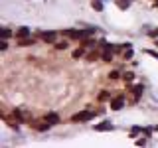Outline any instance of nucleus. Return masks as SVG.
<instances>
[{"label":"nucleus","instance_id":"obj_4","mask_svg":"<svg viewBox=\"0 0 158 148\" xmlns=\"http://www.w3.org/2000/svg\"><path fill=\"white\" fill-rule=\"evenodd\" d=\"M28 36H32V30H30L28 26H22V28H18L16 32H14V38H16V39H24Z\"/></svg>","mask_w":158,"mask_h":148},{"label":"nucleus","instance_id":"obj_23","mask_svg":"<svg viewBox=\"0 0 158 148\" xmlns=\"http://www.w3.org/2000/svg\"><path fill=\"white\" fill-rule=\"evenodd\" d=\"M154 43H156V47H158V39H156V42H154Z\"/></svg>","mask_w":158,"mask_h":148},{"label":"nucleus","instance_id":"obj_1","mask_svg":"<svg viewBox=\"0 0 158 148\" xmlns=\"http://www.w3.org/2000/svg\"><path fill=\"white\" fill-rule=\"evenodd\" d=\"M97 115V111H79L71 117V122H87V121H93Z\"/></svg>","mask_w":158,"mask_h":148},{"label":"nucleus","instance_id":"obj_11","mask_svg":"<svg viewBox=\"0 0 158 148\" xmlns=\"http://www.w3.org/2000/svg\"><path fill=\"white\" fill-rule=\"evenodd\" d=\"M34 43H38L34 36H28V38H24V39H18V46H34Z\"/></svg>","mask_w":158,"mask_h":148},{"label":"nucleus","instance_id":"obj_5","mask_svg":"<svg viewBox=\"0 0 158 148\" xmlns=\"http://www.w3.org/2000/svg\"><path fill=\"white\" fill-rule=\"evenodd\" d=\"M44 121H48L49 122V125H57V122L59 121H61V118H59V115H57V113H46V115H44Z\"/></svg>","mask_w":158,"mask_h":148},{"label":"nucleus","instance_id":"obj_17","mask_svg":"<svg viewBox=\"0 0 158 148\" xmlns=\"http://www.w3.org/2000/svg\"><path fill=\"white\" fill-rule=\"evenodd\" d=\"M93 8H95L97 12H101V10H103V4L99 2V0H93Z\"/></svg>","mask_w":158,"mask_h":148},{"label":"nucleus","instance_id":"obj_18","mask_svg":"<svg viewBox=\"0 0 158 148\" xmlns=\"http://www.w3.org/2000/svg\"><path fill=\"white\" fill-rule=\"evenodd\" d=\"M10 36H12V32H10L8 28H4V30H2V38H4V39H8Z\"/></svg>","mask_w":158,"mask_h":148},{"label":"nucleus","instance_id":"obj_14","mask_svg":"<svg viewBox=\"0 0 158 148\" xmlns=\"http://www.w3.org/2000/svg\"><path fill=\"white\" fill-rule=\"evenodd\" d=\"M123 81H125V83H131L132 81V79H135V73H132V71H123Z\"/></svg>","mask_w":158,"mask_h":148},{"label":"nucleus","instance_id":"obj_16","mask_svg":"<svg viewBox=\"0 0 158 148\" xmlns=\"http://www.w3.org/2000/svg\"><path fill=\"white\" fill-rule=\"evenodd\" d=\"M69 47V42H59L56 43V49H59V51H63V49H67Z\"/></svg>","mask_w":158,"mask_h":148},{"label":"nucleus","instance_id":"obj_21","mask_svg":"<svg viewBox=\"0 0 158 148\" xmlns=\"http://www.w3.org/2000/svg\"><path fill=\"white\" fill-rule=\"evenodd\" d=\"M146 53H148V56H152V57H156V59H158V51H152V49H146Z\"/></svg>","mask_w":158,"mask_h":148},{"label":"nucleus","instance_id":"obj_22","mask_svg":"<svg viewBox=\"0 0 158 148\" xmlns=\"http://www.w3.org/2000/svg\"><path fill=\"white\" fill-rule=\"evenodd\" d=\"M136 144H138V146H144V144H146V138H138Z\"/></svg>","mask_w":158,"mask_h":148},{"label":"nucleus","instance_id":"obj_3","mask_svg":"<svg viewBox=\"0 0 158 148\" xmlns=\"http://www.w3.org/2000/svg\"><path fill=\"white\" fill-rule=\"evenodd\" d=\"M38 38L46 43H53L57 42V32H38Z\"/></svg>","mask_w":158,"mask_h":148},{"label":"nucleus","instance_id":"obj_2","mask_svg":"<svg viewBox=\"0 0 158 148\" xmlns=\"http://www.w3.org/2000/svg\"><path fill=\"white\" fill-rule=\"evenodd\" d=\"M125 103H127L125 95H117V97H113L111 101H109V105H111V111H121V109L125 107Z\"/></svg>","mask_w":158,"mask_h":148},{"label":"nucleus","instance_id":"obj_7","mask_svg":"<svg viewBox=\"0 0 158 148\" xmlns=\"http://www.w3.org/2000/svg\"><path fill=\"white\" fill-rule=\"evenodd\" d=\"M101 59L107 63H111L113 59H115V49H103L101 51Z\"/></svg>","mask_w":158,"mask_h":148},{"label":"nucleus","instance_id":"obj_19","mask_svg":"<svg viewBox=\"0 0 158 148\" xmlns=\"http://www.w3.org/2000/svg\"><path fill=\"white\" fill-rule=\"evenodd\" d=\"M148 36H150V38H158V28L156 30H148Z\"/></svg>","mask_w":158,"mask_h":148},{"label":"nucleus","instance_id":"obj_6","mask_svg":"<svg viewBox=\"0 0 158 148\" xmlns=\"http://www.w3.org/2000/svg\"><path fill=\"white\" fill-rule=\"evenodd\" d=\"M128 91L131 93H135V103L138 101V97L142 95V91H144V85H142V83H138V85H135V87H127Z\"/></svg>","mask_w":158,"mask_h":148},{"label":"nucleus","instance_id":"obj_8","mask_svg":"<svg viewBox=\"0 0 158 148\" xmlns=\"http://www.w3.org/2000/svg\"><path fill=\"white\" fill-rule=\"evenodd\" d=\"M113 122L111 121H103V122H99V125L95 126V130H99V132H103V130H113Z\"/></svg>","mask_w":158,"mask_h":148},{"label":"nucleus","instance_id":"obj_9","mask_svg":"<svg viewBox=\"0 0 158 148\" xmlns=\"http://www.w3.org/2000/svg\"><path fill=\"white\" fill-rule=\"evenodd\" d=\"M85 46H83V43H81V47H77V49H73V53H71V57L73 59H81L83 56H85Z\"/></svg>","mask_w":158,"mask_h":148},{"label":"nucleus","instance_id":"obj_10","mask_svg":"<svg viewBox=\"0 0 158 148\" xmlns=\"http://www.w3.org/2000/svg\"><path fill=\"white\" fill-rule=\"evenodd\" d=\"M12 117L16 118L18 122H30V118H26V117L22 115V111H18V109H14V111H12Z\"/></svg>","mask_w":158,"mask_h":148},{"label":"nucleus","instance_id":"obj_13","mask_svg":"<svg viewBox=\"0 0 158 148\" xmlns=\"http://www.w3.org/2000/svg\"><path fill=\"white\" fill-rule=\"evenodd\" d=\"M121 77H123V71H118V69H115V71H111L107 75L109 81H117V79H121Z\"/></svg>","mask_w":158,"mask_h":148},{"label":"nucleus","instance_id":"obj_12","mask_svg":"<svg viewBox=\"0 0 158 148\" xmlns=\"http://www.w3.org/2000/svg\"><path fill=\"white\" fill-rule=\"evenodd\" d=\"M87 59H89V61H97V59H101V47L95 49V51H89L87 53Z\"/></svg>","mask_w":158,"mask_h":148},{"label":"nucleus","instance_id":"obj_20","mask_svg":"<svg viewBox=\"0 0 158 148\" xmlns=\"http://www.w3.org/2000/svg\"><path fill=\"white\" fill-rule=\"evenodd\" d=\"M131 57H132V51H131V49H128V51L125 49V56H123V59H131Z\"/></svg>","mask_w":158,"mask_h":148},{"label":"nucleus","instance_id":"obj_15","mask_svg":"<svg viewBox=\"0 0 158 148\" xmlns=\"http://www.w3.org/2000/svg\"><path fill=\"white\" fill-rule=\"evenodd\" d=\"M97 99H99V101H107V99H111V93H109V91H101Z\"/></svg>","mask_w":158,"mask_h":148}]
</instances>
